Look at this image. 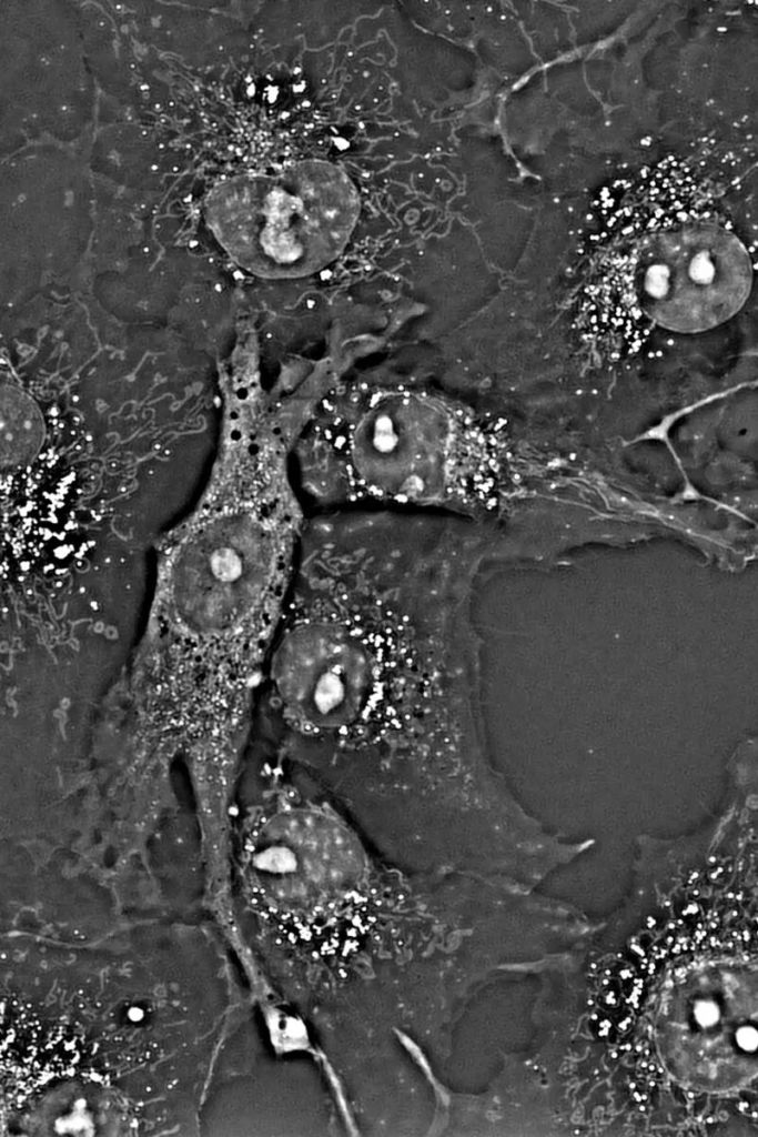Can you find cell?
<instances>
[{"mask_svg":"<svg viewBox=\"0 0 758 1137\" xmlns=\"http://www.w3.org/2000/svg\"><path fill=\"white\" fill-rule=\"evenodd\" d=\"M306 517L290 461L277 455L232 470L208 493L168 564L166 616L180 673L261 678Z\"/></svg>","mask_w":758,"mask_h":1137,"instance_id":"1","label":"cell"},{"mask_svg":"<svg viewBox=\"0 0 758 1137\" xmlns=\"http://www.w3.org/2000/svg\"><path fill=\"white\" fill-rule=\"evenodd\" d=\"M295 447L291 470L309 512L357 500L420 503L486 466L491 425L443 396L406 388L343 395Z\"/></svg>","mask_w":758,"mask_h":1137,"instance_id":"2","label":"cell"},{"mask_svg":"<svg viewBox=\"0 0 758 1137\" xmlns=\"http://www.w3.org/2000/svg\"><path fill=\"white\" fill-rule=\"evenodd\" d=\"M752 260L708 211L654 212L616 227L584 286L585 331L610 351L638 350L657 330L699 333L746 303Z\"/></svg>","mask_w":758,"mask_h":1137,"instance_id":"3","label":"cell"},{"mask_svg":"<svg viewBox=\"0 0 758 1137\" xmlns=\"http://www.w3.org/2000/svg\"><path fill=\"white\" fill-rule=\"evenodd\" d=\"M357 189L338 165L309 160L225 184L214 230L232 256L271 280L313 275L345 250L360 214Z\"/></svg>","mask_w":758,"mask_h":1137,"instance_id":"4","label":"cell"},{"mask_svg":"<svg viewBox=\"0 0 758 1137\" xmlns=\"http://www.w3.org/2000/svg\"><path fill=\"white\" fill-rule=\"evenodd\" d=\"M44 423L40 410L23 391L2 385L1 460L2 469L23 466L32 461L43 443Z\"/></svg>","mask_w":758,"mask_h":1137,"instance_id":"5","label":"cell"},{"mask_svg":"<svg viewBox=\"0 0 758 1137\" xmlns=\"http://www.w3.org/2000/svg\"><path fill=\"white\" fill-rule=\"evenodd\" d=\"M695 1015H696L697 1020L701 1025L708 1026V1025L714 1024L717 1020V1018H718V1008H717V1006L714 1003L703 1002L699 1005H697L696 1010H695Z\"/></svg>","mask_w":758,"mask_h":1137,"instance_id":"6","label":"cell"},{"mask_svg":"<svg viewBox=\"0 0 758 1137\" xmlns=\"http://www.w3.org/2000/svg\"><path fill=\"white\" fill-rule=\"evenodd\" d=\"M737 1043L746 1050L755 1049L757 1045V1034L751 1027H745L737 1033Z\"/></svg>","mask_w":758,"mask_h":1137,"instance_id":"7","label":"cell"},{"mask_svg":"<svg viewBox=\"0 0 758 1137\" xmlns=\"http://www.w3.org/2000/svg\"><path fill=\"white\" fill-rule=\"evenodd\" d=\"M142 1016H143V1012H142V1010H141L140 1008H138V1007H133V1008H131V1010L129 1012V1017H130V1018H131V1020H133V1022H138V1020H140V1019L142 1018Z\"/></svg>","mask_w":758,"mask_h":1137,"instance_id":"8","label":"cell"}]
</instances>
